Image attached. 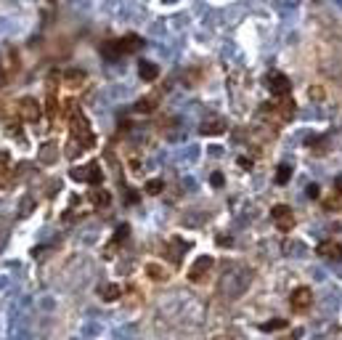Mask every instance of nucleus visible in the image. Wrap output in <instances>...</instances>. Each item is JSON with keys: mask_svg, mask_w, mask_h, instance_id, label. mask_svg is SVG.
Returning a JSON list of instances; mask_svg holds the SVG:
<instances>
[{"mask_svg": "<svg viewBox=\"0 0 342 340\" xmlns=\"http://www.w3.org/2000/svg\"><path fill=\"white\" fill-rule=\"evenodd\" d=\"M16 117L24 122H37L43 117V107L37 99H32V96H24L22 101L16 104Z\"/></svg>", "mask_w": 342, "mask_h": 340, "instance_id": "f257e3e1", "label": "nucleus"}, {"mask_svg": "<svg viewBox=\"0 0 342 340\" xmlns=\"http://www.w3.org/2000/svg\"><path fill=\"white\" fill-rule=\"evenodd\" d=\"M271 218L276 228H281V231H292L294 228V213L289 205H273L271 207Z\"/></svg>", "mask_w": 342, "mask_h": 340, "instance_id": "f03ea898", "label": "nucleus"}, {"mask_svg": "<svg viewBox=\"0 0 342 340\" xmlns=\"http://www.w3.org/2000/svg\"><path fill=\"white\" fill-rule=\"evenodd\" d=\"M289 306H292V311H308L313 306V292L311 287H297V290H292V295H289Z\"/></svg>", "mask_w": 342, "mask_h": 340, "instance_id": "7ed1b4c3", "label": "nucleus"}, {"mask_svg": "<svg viewBox=\"0 0 342 340\" xmlns=\"http://www.w3.org/2000/svg\"><path fill=\"white\" fill-rule=\"evenodd\" d=\"M265 85H268V90L276 93V96H289V90H292L289 77L281 75V72H268V75H265Z\"/></svg>", "mask_w": 342, "mask_h": 340, "instance_id": "20e7f679", "label": "nucleus"}, {"mask_svg": "<svg viewBox=\"0 0 342 340\" xmlns=\"http://www.w3.org/2000/svg\"><path fill=\"white\" fill-rule=\"evenodd\" d=\"M212 266H215L212 255H199V258L191 263V269H188V279H191V282H202V279L212 271Z\"/></svg>", "mask_w": 342, "mask_h": 340, "instance_id": "39448f33", "label": "nucleus"}, {"mask_svg": "<svg viewBox=\"0 0 342 340\" xmlns=\"http://www.w3.org/2000/svg\"><path fill=\"white\" fill-rule=\"evenodd\" d=\"M316 253L324 255V258H329V260H342V245H340V242H334V239H324V242H318Z\"/></svg>", "mask_w": 342, "mask_h": 340, "instance_id": "423d86ee", "label": "nucleus"}, {"mask_svg": "<svg viewBox=\"0 0 342 340\" xmlns=\"http://www.w3.org/2000/svg\"><path fill=\"white\" fill-rule=\"evenodd\" d=\"M0 69H3V80H8V77L19 69V54H16V48L5 51V56L0 58Z\"/></svg>", "mask_w": 342, "mask_h": 340, "instance_id": "0eeeda50", "label": "nucleus"}, {"mask_svg": "<svg viewBox=\"0 0 342 340\" xmlns=\"http://www.w3.org/2000/svg\"><path fill=\"white\" fill-rule=\"evenodd\" d=\"M82 175H85V184L90 186H101L104 184V170L98 162H88V165L82 168Z\"/></svg>", "mask_w": 342, "mask_h": 340, "instance_id": "6e6552de", "label": "nucleus"}, {"mask_svg": "<svg viewBox=\"0 0 342 340\" xmlns=\"http://www.w3.org/2000/svg\"><path fill=\"white\" fill-rule=\"evenodd\" d=\"M199 133H202V136H223V133H226V120H220V117L205 120V122L199 125Z\"/></svg>", "mask_w": 342, "mask_h": 340, "instance_id": "1a4fd4ad", "label": "nucleus"}, {"mask_svg": "<svg viewBox=\"0 0 342 340\" xmlns=\"http://www.w3.org/2000/svg\"><path fill=\"white\" fill-rule=\"evenodd\" d=\"M120 45V54H135V51L143 48V37L141 35H125L122 40H117Z\"/></svg>", "mask_w": 342, "mask_h": 340, "instance_id": "9d476101", "label": "nucleus"}, {"mask_svg": "<svg viewBox=\"0 0 342 340\" xmlns=\"http://www.w3.org/2000/svg\"><path fill=\"white\" fill-rule=\"evenodd\" d=\"M85 80H88V77H85L82 69H67V72L61 75V83L69 85V88H82Z\"/></svg>", "mask_w": 342, "mask_h": 340, "instance_id": "9b49d317", "label": "nucleus"}, {"mask_svg": "<svg viewBox=\"0 0 342 340\" xmlns=\"http://www.w3.org/2000/svg\"><path fill=\"white\" fill-rule=\"evenodd\" d=\"M273 112H276V117H279L281 122H289V120L294 117V101L289 99V96H284V101H281V104H276V109H273Z\"/></svg>", "mask_w": 342, "mask_h": 340, "instance_id": "f8f14e48", "label": "nucleus"}, {"mask_svg": "<svg viewBox=\"0 0 342 340\" xmlns=\"http://www.w3.org/2000/svg\"><path fill=\"white\" fill-rule=\"evenodd\" d=\"M37 157H40V162H43V165H53V162L58 160V146H56V143H43V146H40V154H37Z\"/></svg>", "mask_w": 342, "mask_h": 340, "instance_id": "ddd939ff", "label": "nucleus"}, {"mask_svg": "<svg viewBox=\"0 0 342 340\" xmlns=\"http://www.w3.org/2000/svg\"><path fill=\"white\" fill-rule=\"evenodd\" d=\"M98 295H101L106 303H114V300H120L122 298V290H120V284H101L98 287Z\"/></svg>", "mask_w": 342, "mask_h": 340, "instance_id": "4468645a", "label": "nucleus"}, {"mask_svg": "<svg viewBox=\"0 0 342 340\" xmlns=\"http://www.w3.org/2000/svg\"><path fill=\"white\" fill-rule=\"evenodd\" d=\"M88 199H90V205H93V207H98V210H101V207H106L109 205V202H111V194L109 192H104V189H93V192H90L88 194Z\"/></svg>", "mask_w": 342, "mask_h": 340, "instance_id": "2eb2a0df", "label": "nucleus"}, {"mask_svg": "<svg viewBox=\"0 0 342 340\" xmlns=\"http://www.w3.org/2000/svg\"><path fill=\"white\" fill-rule=\"evenodd\" d=\"M138 75H141V80L151 83V80H157V77H159V67H157V64H151V61H141V64H138Z\"/></svg>", "mask_w": 342, "mask_h": 340, "instance_id": "dca6fc26", "label": "nucleus"}, {"mask_svg": "<svg viewBox=\"0 0 342 340\" xmlns=\"http://www.w3.org/2000/svg\"><path fill=\"white\" fill-rule=\"evenodd\" d=\"M58 99H56V85H51L48 88V101H45V107H43V112L51 117V120H56V112H58Z\"/></svg>", "mask_w": 342, "mask_h": 340, "instance_id": "f3484780", "label": "nucleus"}, {"mask_svg": "<svg viewBox=\"0 0 342 340\" xmlns=\"http://www.w3.org/2000/svg\"><path fill=\"white\" fill-rule=\"evenodd\" d=\"M146 277L154 279V282H164L170 274H167V269H164V266H159V263H146Z\"/></svg>", "mask_w": 342, "mask_h": 340, "instance_id": "a211bd4d", "label": "nucleus"}, {"mask_svg": "<svg viewBox=\"0 0 342 340\" xmlns=\"http://www.w3.org/2000/svg\"><path fill=\"white\" fill-rule=\"evenodd\" d=\"M157 109V99L151 96V99H138L135 101V112H141V114H149V112H154Z\"/></svg>", "mask_w": 342, "mask_h": 340, "instance_id": "6ab92c4d", "label": "nucleus"}, {"mask_svg": "<svg viewBox=\"0 0 342 340\" xmlns=\"http://www.w3.org/2000/svg\"><path fill=\"white\" fill-rule=\"evenodd\" d=\"M143 192L151 194V197H157V194H162V192H164V181H162V178H151V181H146Z\"/></svg>", "mask_w": 342, "mask_h": 340, "instance_id": "aec40b11", "label": "nucleus"}, {"mask_svg": "<svg viewBox=\"0 0 342 340\" xmlns=\"http://www.w3.org/2000/svg\"><path fill=\"white\" fill-rule=\"evenodd\" d=\"M287 319H271V322H263L260 324V330L263 332H276V330H287Z\"/></svg>", "mask_w": 342, "mask_h": 340, "instance_id": "412c9836", "label": "nucleus"}, {"mask_svg": "<svg viewBox=\"0 0 342 340\" xmlns=\"http://www.w3.org/2000/svg\"><path fill=\"white\" fill-rule=\"evenodd\" d=\"M289 178H292V168H289V165H279V168H276V184H279V186H284Z\"/></svg>", "mask_w": 342, "mask_h": 340, "instance_id": "4be33fe9", "label": "nucleus"}, {"mask_svg": "<svg viewBox=\"0 0 342 340\" xmlns=\"http://www.w3.org/2000/svg\"><path fill=\"white\" fill-rule=\"evenodd\" d=\"M128 237H130V226H128V224L117 226V231H114V242H111V245H114V247H117V245H122V242L128 239Z\"/></svg>", "mask_w": 342, "mask_h": 340, "instance_id": "5701e85b", "label": "nucleus"}, {"mask_svg": "<svg viewBox=\"0 0 342 340\" xmlns=\"http://www.w3.org/2000/svg\"><path fill=\"white\" fill-rule=\"evenodd\" d=\"M8 165H11L8 152H0V173H8Z\"/></svg>", "mask_w": 342, "mask_h": 340, "instance_id": "b1692460", "label": "nucleus"}, {"mask_svg": "<svg viewBox=\"0 0 342 340\" xmlns=\"http://www.w3.org/2000/svg\"><path fill=\"white\" fill-rule=\"evenodd\" d=\"M305 192H308V199H318V197H321V186H318V184H311Z\"/></svg>", "mask_w": 342, "mask_h": 340, "instance_id": "393cba45", "label": "nucleus"}, {"mask_svg": "<svg viewBox=\"0 0 342 340\" xmlns=\"http://www.w3.org/2000/svg\"><path fill=\"white\" fill-rule=\"evenodd\" d=\"M138 199H141V197L135 194V189H125V202H128V205H135Z\"/></svg>", "mask_w": 342, "mask_h": 340, "instance_id": "a878e982", "label": "nucleus"}, {"mask_svg": "<svg viewBox=\"0 0 342 340\" xmlns=\"http://www.w3.org/2000/svg\"><path fill=\"white\" fill-rule=\"evenodd\" d=\"M311 99L316 101V99H324V88H316V85H313V88H311Z\"/></svg>", "mask_w": 342, "mask_h": 340, "instance_id": "bb28decb", "label": "nucleus"}, {"mask_svg": "<svg viewBox=\"0 0 342 340\" xmlns=\"http://www.w3.org/2000/svg\"><path fill=\"white\" fill-rule=\"evenodd\" d=\"M210 184H212V186H223V173H212V178H210Z\"/></svg>", "mask_w": 342, "mask_h": 340, "instance_id": "cd10ccee", "label": "nucleus"}, {"mask_svg": "<svg viewBox=\"0 0 342 340\" xmlns=\"http://www.w3.org/2000/svg\"><path fill=\"white\" fill-rule=\"evenodd\" d=\"M239 165L244 168V170H249V168H252V160H247V157H239Z\"/></svg>", "mask_w": 342, "mask_h": 340, "instance_id": "c85d7f7f", "label": "nucleus"}, {"mask_svg": "<svg viewBox=\"0 0 342 340\" xmlns=\"http://www.w3.org/2000/svg\"><path fill=\"white\" fill-rule=\"evenodd\" d=\"M334 189H337V194L342 192V175H337V178H334Z\"/></svg>", "mask_w": 342, "mask_h": 340, "instance_id": "c756f323", "label": "nucleus"}]
</instances>
